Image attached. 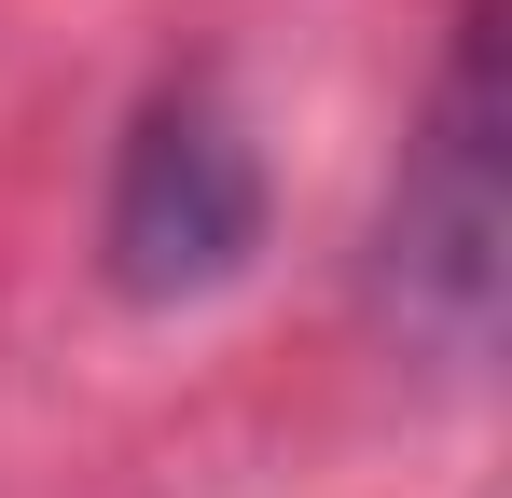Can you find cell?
<instances>
[{
  "instance_id": "1",
  "label": "cell",
  "mask_w": 512,
  "mask_h": 498,
  "mask_svg": "<svg viewBox=\"0 0 512 498\" xmlns=\"http://www.w3.org/2000/svg\"><path fill=\"white\" fill-rule=\"evenodd\" d=\"M499 263H512V180H499V0H471L457 28V70L429 97L416 153H402V194H388V236H374V277L388 305L443 346H485L499 332Z\"/></svg>"
},
{
  "instance_id": "2",
  "label": "cell",
  "mask_w": 512,
  "mask_h": 498,
  "mask_svg": "<svg viewBox=\"0 0 512 498\" xmlns=\"http://www.w3.org/2000/svg\"><path fill=\"white\" fill-rule=\"evenodd\" d=\"M263 249V166L250 139L222 125V97H153L139 139H125V180H111V277L139 305H180V291H222Z\"/></svg>"
}]
</instances>
